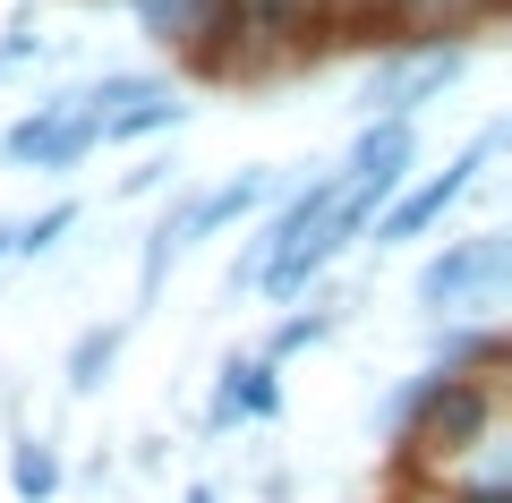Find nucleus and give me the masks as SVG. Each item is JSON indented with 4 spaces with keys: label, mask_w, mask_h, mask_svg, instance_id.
Here are the masks:
<instances>
[{
    "label": "nucleus",
    "mask_w": 512,
    "mask_h": 503,
    "mask_svg": "<svg viewBox=\"0 0 512 503\" xmlns=\"http://www.w3.org/2000/svg\"><path fill=\"white\" fill-rule=\"evenodd\" d=\"M461 77H470V35H393V43H376V69L359 86V120H376V111L419 120Z\"/></svg>",
    "instance_id": "obj_1"
},
{
    "label": "nucleus",
    "mask_w": 512,
    "mask_h": 503,
    "mask_svg": "<svg viewBox=\"0 0 512 503\" xmlns=\"http://www.w3.org/2000/svg\"><path fill=\"white\" fill-rule=\"evenodd\" d=\"M495 154H504V128H478V137L461 145L444 171H410V180L376 205V222H367V231H376V248H410V239H436L444 222L461 214V197L487 180V162H495Z\"/></svg>",
    "instance_id": "obj_2"
},
{
    "label": "nucleus",
    "mask_w": 512,
    "mask_h": 503,
    "mask_svg": "<svg viewBox=\"0 0 512 503\" xmlns=\"http://www.w3.org/2000/svg\"><path fill=\"white\" fill-rule=\"evenodd\" d=\"M504 290H512V231H461L410 273V299L427 316H495Z\"/></svg>",
    "instance_id": "obj_3"
},
{
    "label": "nucleus",
    "mask_w": 512,
    "mask_h": 503,
    "mask_svg": "<svg viewBox=\"0 0 512 503\" xmlns=\"http://www.w3.org/2000/svg\"><path fill=\"white\" fill-rule=\"evenodd\" d=\"M342 171V222L367 239V222H376V205L393 197V188L419 171V120H393V111H376V120H359V137H350V154L333 162Z\"/></svg>",
    "instance_id": "obj_4"
},
{
    "label": "nucleus",
    "mask_w": 512,
    "mask_h": 503,
    "mask_svg": "<svg viewBox=\"0 0 512 503\" xmlns=\"http://www.w3.org/2000/svg\"><path fill=\"white\" fill-rule=\"evenodd\" d=\"M103 154V137H94V120L77 111V94H43L35 111H18V120L0 128V162L9 171H43V180H69V171H86V162Z\"/></svg>",
    "instance_id": "obj_5"
},
{
    "label": "nucleus",
    "mask_w": 512,
    "mask_h": 503,
    "mask_svg": "<svg viewBox=\"0 0 512 503\" xmlns=\"http://www.w3.org/2000/svg\"><path fill=\"white\" fill-rule=\"evenodd\" d=\"M282 418V359L265 350H231L214 376V401H205V427L231 435V427H274Z\"/></svg>",
    "instance_id": "obj_6"
},
{
    "label": "nucleus",
    "mask_w": 512,
    "mask_h": 503,
    "mask_svg": "<svg viewBox=\"0 0 512 503\" xmlns=\"http://www.w3.org/2000/svg\"><path fill=\"white\" fill-rule=\"evenodd\" d=\"M180 120H188V94L171 86V77H154V69H146L137 86L120 94V103L103 111V128H94V137H103V145H146V137H171Z\"/></svg>",
    "instance_id": "obj_7"
},
{
    "label": "nucleus",
    "mask_w": 512,
    "mask_h": 503,
    "mask_svg": "<svg viewBox=\"0 0 512 503\" xmlns=\"http://www.w3.org/2000/svg\"><path fill=\"white\" fill-rule=\"evenodd\" d=\"M120 9L137 18V35L163 43L171 60H188V52H197V35L222 18V0H120Z\"/></svg>",
    "instance_id": "obj_8"
},
{
    "label": "nucleus",
    "mask_w": 512,
    "mask_h": 503,
    "mask_svg": "<svg viewBox=\"0 0 512 503\" xmlns=\"http://www.w3.org/2000/svg\"><path fill=\"white\" fill-rule=\"evenodd\" d=\"M504 18V0H402V26L393 35H487Z\"/></svg>",
    "instance_id": "obj_9"
},
{
    "label": "nucleus",
    "mask_w": 512,
    "mask_h": 503,
    "mask_svg": "<svg viewBox=\"0 0 512 503\" xmlns=\"http://www.w3.org/2000/svg\"><path fill=\"white\" fill-rule=\"evenodd\" d=\"M9 495L18 503H52L60 495V444L52 435H9Z\"/></svg>",
    "instance_id": "obj_10"
},
{
    "label": "nucleus",
    "mask_w": 512,
    "mask_h": 503,
    "mask_svg": "<svg viewBox=\"0 0 512 503\" xmlns=\"http://www.w3.org/2000/svg\"><path fill=\"white\" fill-rule=\"evenodd\" d=\"M120 342H128V316L86 324V333L69 342V393H103V376H111V359H120Z\"/></svg>",
    "instance_id": "obj_11"
},
{
    "label": "nucleus",
    "mask_w": 512,
    "mask_h": 503,
    "mask_svg": "<svg viewBox=\"0 0 512 503\" xmlns=\"http://www.w3.org/2000/svg\"><path fill=\"white\" fill-rule=\"evenodd\" d=\"M402 0H325V35L333 43H393Z\"/></svg>",
    "instance_id": "obj_12"
},
{
    "label": "nucleus",
    "mask_w": 512,
    "mask_h": 503,
    "mask_svg": "<svg viewBox=\"0 0 512 503\" xmlns=\"http://www.w3.org/2000/svg\"><path fill=\"white\" fill-rule=\"evenodd\" d=\"M333 324H342V299H308V307L291 299V316H282L274 333H265V359H299V350H316V342H325Z\"/></svg>",
    "instance_id": "obj_13"
},
{
    "label": "nucleus",
    "mask_w": 512,
    "mask_h": 503,
    "mask_svg": "<svg viewBox=\"0 0 512 503\" xmlns=\"http://www.w3.org/2000/svg\"><path fill=\"white\" fill-rule=\"evenodd\" d=\"M77 222H86V205H77V197H52V205H43V214L9 222V256H26V265H35V256H52L60 239L77 231Z\"/></svg>",
    "instance_id": "obj_14"
},
{
    "label": "nucleus",
    "mask_w": 512,
    "mask_h": 503,
    "mask_svg": "<svg viewBox=\"0 0 512 503\" xmlns=\"http://www.w3.org/2000/svg\"><path fill=\"white\" fill-rule=\"evenodd\" d=\"M26 60H43V35H35L26 18H9V35H0V77H9V69H26Z\"/></svg>",
    "instance_id": "obj_15"
},
{
    "label": "nucleus",
    "mask_w": 512,
    "mask_h": 503,
    "mask_svg": "<svg viewBox=\"0 0 512 503\" xmlns=\"http://www.w3.org/2000/svg\"><path fill=\"white\" fill-rule=\"evenodd\" d=\"M163 180H171V162H137V171L120 180V197H146V188H163Z\"/></svg>",
    "instance_id": "obj_16"
},
{
    "label": "nucleus",
    "mask_w": 512,
    "mask_h": 503,
    "mask_svg": "<svg viewBox=\"0 0 512 503\" xmlns=\"http://www.w3.org/2000/svg\"><path fill=\"white\" fill-rule=\"evenodd\" d=\"M188 503H222V495H214V486H188Z\"/></svg>",
    "instance_id": "obj_17"
},
{
    "label": "nucleus",
    "mask_w": 512,
    "mask_h": 503,
    "mask_svg": "<svg viewBox=\"0 0 512 503\" xmlns=\"http://www.w3.org/2000/svg\"><path fill=\"white\" fill-rule=\"evenodd\" d=\"M0 265H9V222H0Z\"/></svg>",
    "instance_id": "obj_18"
}]
</instances>
